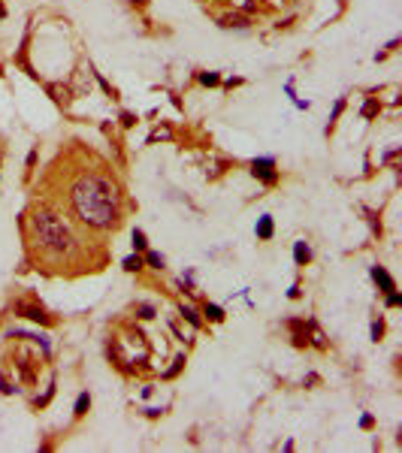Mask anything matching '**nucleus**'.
<instances>
[{
  "label": "nucleus",
  "mask_w": 402,
  "mask_h": 453,
  "mask_svg": "<svg viewBox=\"0 0 402 453\" xmlns=\"http://www.w3.org/2000/svg\"><path fill=\"white\" fill-rule=\"evenodd\" d=\"M73 212L94 230H109L118 224V190L109 179L82 176L70 187Z\"/></svg>",
  "instance_id": "nucleus-1"
},
{
  "label": "nucleus",
  "mask_w": 402,
  "mask_h": 453,
  "mask_svg": "<svg viewBox=\"0 0 402 453\" xmlns=\"http://www.w3.org/2000/svg\"><path fill=\"white\" fill-rule=\"evenodd\" d=\"M33 233H37L40 245L46 251H55V254H64V251H70V245H73L70 226L55 212H37L33 215Z\"/></svg>",
  "instance_id": "nucleus-2"
},
{
  "label": "nucleus",
  "mask_w": 402,
  "mask_h": 453,
  "mask_svg": "<svg viewBox=\"0 0 402 453\" xmlns=\"http://www.w3.org/2000/svg\"><path fill=\"white\" fill-rule=\"evenodd\" d=\"M251 176L266 181V184H275L278 181V172H275V160L272 158H254L251 160Z\"/></svg>",
  "instance_id": "nucleus-3"
},
{
  "label": "nucleus",
  "mask_w": 402,
  "mask_h": 453,
  "mask_svg": "<svg viewBox=\"0 0 402 453\" xmlns=\"http://www.w3.org/2000/svg\"><path fill=\"white\" fill-rule=\"evenodd\" d=\"M15 311H19L22 317L33 320V323H43V326H51V317L46 315V311L40 305H27V302H15Z\"/></svg>",
  "instance_id": "nucleus-4"
},
{
  "label": "nucleus",
  "mask_w": 402,
  "mask_h": 453,
  "mask_svg": "<svg viewBox=\"0 0 402 453\" xmlns=\"http://www.w3.org/2000/svg\"><path fill=\"white\" fill-rule=\"evenodd\" d=\"M218 24H221V27H227V30H230V27L245 30V27L251 24V19H248L245 12H227V15H221V19H218Z\"/></svg>",
  "instance_id": "nucleus-5"
},
{
  "label": "nucleus",
  "mask_w": 402,
  "mask_h": 453,
  "mask_svg": "<svg viewBox=\"0 0 402 453\" xmlns=\"http://www.w3.org/2000/svg\"><path fill=\"white\" fill-rule=\"evenodd\" d=\"M369 272H372V278H375V284H378V287H381L384 293H393V290H396V284H393V278H390L387 272H384V266H372Z\"/></svg>",
  "instance_id": "nucleus-6"
},
{
  "label": "nucleus",
  "mask_w": 402,
  "mask_h": 453,
  "mask_svg": "<svg viewBox=\"0 0 402 453\" xmlns=\"http://www.w3.org/2000/svg\"><path fill=\"white\" fill-rule=\"evenodd\" d=\"M293 260H296L300 266H306L308 260H311V248L306 245V242H296V245H293Z\"/></svg>",
  "instance_id": "nucleus-7"
},
{
  "label": "nucleus",
  "mask_w": 402,
  "mask_h": 453,
  "mask_svg": "<svg viewBox=\"0 0 402 453\" xmlns=\"http://www.w3.org/2000/svg\"><path fill=\"white\" fill-rule=\"evenodd\" d=\"M272 233H275L272 218H269V215H263V218L257 221V239H272Z\"/></svg>",
  "instance_id": "nucleus-8"
},
{
  "label": "nucleus",
  "mask_w": 402,
  "mask_h": 453,
  "mask_svg": "<svg viewBox=\"0 0 402 453\" xmlns=\"http://www.w3.org/2000/svg\"><path fill=\"white\" fill-rule=\"evenodd\" d=\"M203 315H206L209 320H212V323H221V320H224V308H221V305H215V302H206Z\"/></svg>",
  "instance_id": "nucleus-9"
},
{
  "label": "nucleus",
  "mask_w": 402,
  "mask_h": 453,
  "mask_svg": "<svg viewBox=\"0 0 402 453\" xmlns=\"http://www.w3.org/2000/svg\"><path fill=\"white\" fill-rule=\"evenodd\" d=\"M179 315H182V317H185V320H188L190 326H194V329H200V326H203V320H200V315H197V311H194V308H190V305H182V308H179Z\"/></svg>",
  "instance_id": "nucleus-10"
},
{
  "label": "nucleus",
  "mask_w": 402,
  "mask_h": 453,
  "mask_svg": "<svg viewBox=\"0 0 402 453\" xmlns=\"http://www.w3.org/2000/svg\"><path fill=\"white\" fill-rule=\"evenodd\" d=\"M88 408H91V396H88V393H82V396L76 399L73 414H76V417H85V414H88Z\"/></svg>",
  "instance_id": "nucleus-11"
},
{
  "label": "nucleus",
  "mask_w": 402,
  "mask_h": 453,
  "mask_svg": "<svg viewBox=\"0 0 402 453\" xmlns=\"http://www.w3.org/2000/svg\"><path fill=\"white\" fill-rule=\"evenodd\" d=\"M378 112H381V103H378V100H366V103H363V109H360L363 118H375Z\"/></svg>",
  "instance_id": "nucleus-12"
},
{
  "label": "nucleus",
  "mask_w": 402,
  "mask_h": 453,
  "mask_svg": "<svg viewBox=\"0 0 402 453\" xmlns=\"http://www.w3.org/2000/svg\"><path fill=\"white\" fill-rule=\"evenodd\" d=\"M306 326L311 329V344H314V347H327V339H324V333H321V329L314 326V320H308Z\"/></svg>",
  "instance_id": "nucleus-13"
},
{
  "label": "nucleus",
  "mask_w": 402,
  "mask_h": 453,
  "mask_svg": "<svg viewBox=\"0 0 402 453\" xmlns=\"http://www.w3.org/2000/svg\"><path fill=\"white\" fill-rule=\"evenodd\" d=\"M145 263H148L151 269H164V257L157 254V251H145Z\"/></svg>",
  "instance_id": "nucleus-14"
},
{
  "label": "nucleus",
  "mask_w": 402,
  "mask_h": 453,
  "mask_svg": "<svg viewBox=\"0 0 402 453\" xmlns=\"http://www.w3.org/2000/svg\"><path fill=\"white\" fill-rule=\"evenodd\" d=\"M136 317H139V320H151V317H154V305H148V302L136 305Z\"/></svg>",
  "instance_id": "nucleus-15"
},
{
  "label": "nucleus",
  "mask_w": 402,
  "mask_h": 453,
  "mask_svg": "<svg viewBox=\"0 0 402 453\" xmlns=\"http://www.w3.org/2000/svg\"><path fill=\"white\" fill-rule=\"evenodd\" d=\"M200 85H206V88H215V85H221V76H218V73H200Z\"/></svg>",
  "instance_id": "nucleus-16"
},
{
  "label": "nucleus",
  "mask_w": 402,
  "mask_h": 453,
  "mask_svg": "<svg viewBox=\"0 0 402 453\" xmlns=\"http://www.w3.org/2000/svg\"><path fill=\"white\" fill-rule=\"evenodd\" d=\"M130 239H133V248H136V251H145V248H148V242H145V233H142V230H133Z\"/></svg>",
  "instance_id": "nucleus-17"
},
{
  "label": "nucleus",
  "mask_w": 402,
  "mask_h": 453,
  "mask_svg": "<svg viewBox=\"0 0 402 453\" xmlns=\"http://www.w3.org/2000/svg\"><path fill=\"white\" fill-rule=\"evenodd\" d=\"M124 269H127V272H139V269H142V257H139V254L127 257V260H124Z\"/></svg>",
  "instance_id": "nucleus-18"
},
{
  "label": "nucleus",
  "mask_w": 402,
  "mask_h": 453,
  "mask_svg": "<svg viewBox=\"0 0 402 453\" xmlns=\"http://www.w3.org/2000/svg\"><path fill=\"white\" fill-rule=\"evenodd\" d=\"M182 369H185V357H176V360H172V365L166 369V378H176Z\"/></svg>",
  "instance_id": "nucleus-19"
},
{
  "label": "nucleus",
  "mask_w": 402,
  "mask_h": 453,
  "mask_svg": "<svg viewBox=\"0 0 402 453\" xmlns=\"http://www.w3.org/2000/svg\"><path fill=\"white\" fill-rule=\"evenodd\" d=\"M157 139H172V130H169V127H157V130L148 136V142H157Z\"/></svg>",
  "instance_id": "nucleus-20"
},
{
  "label": "nucleus",
  "mask_w": 402,
  "mask_h": 453,
  "mask_svg": "<svg viewBox=\"0 0 402 453\" xmlns=\"http://www.w3.org/2000/svg\"><path fill=\"white\" fill-rule=\"evenodd\" d=\"M342 109H345V100L339 97V100H336V106H333V115H330V127H333V121L342 115ZM330 127H327V130H330Z\"/></svg>",
  "instance_id": "nucleus-21"
},
{
  "label": "nucleus",
  "mask_w": 402,
  "mask_h": 453,
  "mask_svg": "<svg viewBox=\"0 0 402 453\" xmlns=\"http://www.w3.org/2000/svg\"><path fill=\"white\" fill-rule=\"evenodd\" d=\"M15 390H19V387H12V384H9V381H6L3 375H0V393H3V396H12Z\"/></svg>",
  "instance_id": "nucleus-22"
},
{
  "label": "nucleus",
  "mask_w": 402,
  "mask_h": 453,
  "mask_svg": "<svg viewBox=\"0 0 402 453\" xmlns=\"http://www.w3.org/2000/svg\"><path fill=\"white\" fill-rule=\"evenodd\" d=\"M396 305H402V296L393 290V293H387V308H396Z\"/></svg>",
  "instance_id": "nucleus-23"
},
{
  "label": "nucleus",
  "mask_w": 402,
  "mask_h": 453,
  "mask_svg": "<svg viewBox=\"0 0 402 453\" xmlns=\"http://www.w3.org/2000/svg\"><path fill=\"white\" fill-rule=\"evenodd\" d=\"M121 124H124V127H133V124H136L133 112H121Z\"/></svg>",
  "instance_id": "nucleus-24"
},
{
  "label": "nucleus",
  "mask_w": 402,
  "mask_h": 453,
  "mask_svg": "<svg viewBox=\"0 0 402 453\" xmlns=\"http://www.w3.org/2000/svg\"><path fill=\"white\" fill-rule=\"evenodd\" d=\"M381 333H384V323H381V320H375V323H372V339L378 341V339H381Z\"/></svg>",
  "instance_id": "nucleus-25"
},
{
  "label": "nucleus",
  "mask_w": 402,
  "mask_h": 453,
  "mask_svg": "<svg viewBox=\"0 0 402 453\" xmlns=\"http://www.w3.org/2000/svg\"><path fill=\"white\" fill-rule=\"evenodd\" d=\"M372 423H375L372 414H363V417H360V426H363V429H372Z\"/></svg>",
  "instance_id": "nucleus-26"
},
{
  "label": "nucleus",
  "mask_w": 402,
  "mask_h": 453,
  "mask_svg": "<svg viewBox=\"0 0 402 453\" xmlns=\"http://www.w3.org/2000/svg\"><path fill=\"white\" fill-rule=\"evenodd\" d=\"M3 15H6V9H3V6H0V19H3Z\"/></svg>",
  "instance_id": "nucleus-27"
},
{
  "label": "nucleus",
  "mask_w": 402,
  "mask_h": 453,
  "mask_svg": "<svg viewBox=\"0 0 402 453\" xmlns=\"http://www.w3.org/2000/svg\"><path fill=\"white\" fill-rule=\"evenodd\" d=\"M133 3H145V0H133Z\"/></svg>",
  "instance_id": "nucleus-28"
}]
</instances>
